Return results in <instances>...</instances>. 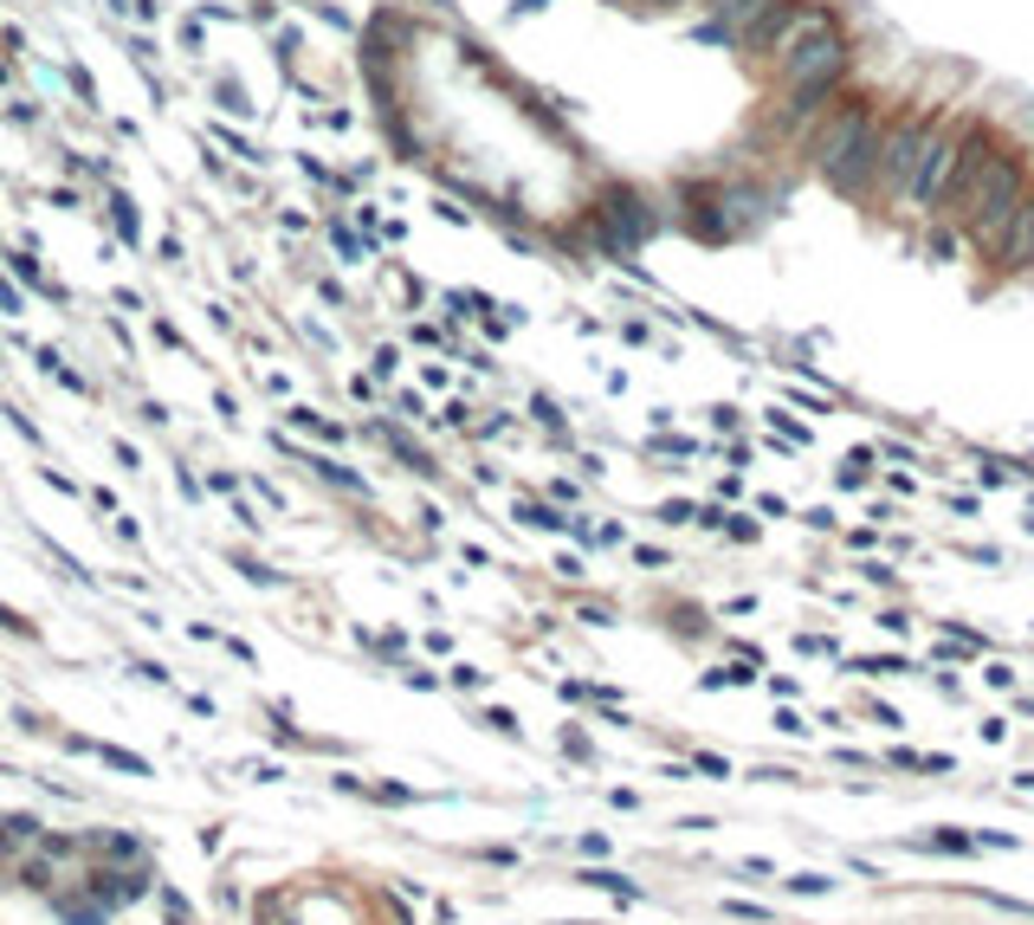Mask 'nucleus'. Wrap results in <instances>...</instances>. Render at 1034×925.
Segmentation results:
<instances>
[{"label": "nucleus", "mask_w": 1034, "mask_h": 925, "mask_svg": "<svg viewBox=\"0 0 1034 925\" xmlns=\"http://www.w3.org/2000/svg\"><path fill=\"white\" fill-rule=\"evenodd\" d=\"M957 155H964V124H938L931 155H925V175H918V195H911L918 213H944V195L957 182Z\"/></svg>", "instance_id": "nucleus-7"}, {"label": "nucleus", "mask_w": 1034, "mask_h": 925, "mask_svg": "<svg viewBox=\"0 0 1034 925\" xmlns=\"http://www.w3.org/2000/svg\"><path fill=\"white\" fill-rule=\"evenodd\" d=\"M938 124H944V117H931V111H898V117H880L873 201H911V195H918V175H925V155H931Z\"/></svg>", "instance_id": "nucleus-2"}, {"label": "nucleus", "mask_w": 1034, "mask_h": 925, "mask_svg": "<svg viewBox=\"0 0 1034 925\" xmlns=\"http://www.w3.org/2000/svg\"><path fill=\"white\" fill-rule=\"evenodd\" d=\"M769 78H776V97H840V84L853 78V46L834 26L822 39H809L802 53H789L782 66H769Z\"/></svg>", "instance_id": "nucleus-4"}, {"label": "nucleus", "mask_w": 1034, "mask_h": 925, "mask_svg": "<svg viewBox=\"0 0 1034 925\" xmlns=\"http://www.w3.org/2000/svg\"><path fill=\"white\" fill-rule=\"evenodd\" d=\"M834 26H840V20L827 13L822 0H789V7L776 13V26L763 33V46L751 53V59H757V66H782L789 53H802L809 39H822V33H834Z\"/></svg>", "instance_id": "nucleus-6"}, {"label": "nucleus", "mask_w": 1034, "mask_h": 925, "mask_svg": "<svg viewBox=\"0 0 1034 925\" xmlns=\"http://www.w3.org/2000/svg\"><path fill=\"white\" fill-rule=\"evenodd\" d=\"M582 227H589V246L595 253H608V259H627V253H640L647 240H653V201L634 188V182H608L589 208H582Z\"/></svg>", "instance_id": "nucleus-3"}, {"label": "nucleus", "mask_w": 1034, "mask_h": 925, "mask_svg": "<svg viewBox=\"0 0 1034 925\" xmlns=\"http://www.w3.org/2000/svg\"><path fill=\"white\" fill-rule=\"evenodd\" d=\"M802 162L834 195L873 201V162H880V111H873V97H840L822 117V130L802 142Z\"/></svg>", "instance_id": "nucleus-1"}, {"label": "nucleus", "mask_w": 1034, "mask_h": 925, "mask_svg": "<svg viewBox=\"0 0 1034 925\" xmlns=\"http://www.w3.org/2000/svg\"><path fill=\"white\" fill-rule=\"evenodd\" d=\"M1009 279H1022V273H1034V188H1029V201L1015 208V220H1009V233H1002V246L989 253Z\"/></svg>", "instance_id": "nucleus-8"}, {"label": "nucleus", "mask_w": 1034, "mask_h": 925, "mask_svg": "<svg viewBox=\"0 0 1034 925\" xmlns=\"http://www.w3.org/2000/svg\"><path fill=\"white\" fill-rule=\"evenodd\" d=\"M782 7H789V0H705V39L757 53L763 33L776 26V13H782Z\"/></svg>", "instance_id": "nucleus-5"}]
</instances>
